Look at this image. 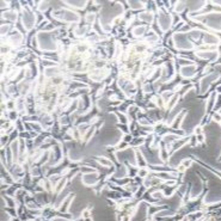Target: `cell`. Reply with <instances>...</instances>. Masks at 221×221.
<instances>
[{
	"instance_id": "cell-1",
	"label": "cell",
	"mask_w": 221,
	"mask_h": 221,
	"mask_svg": "<svg viewBox=\"0 0 221 221\" xmlns=\"http://www.w3.org/2000/svg\"><path fill=\"white\" fill-rule=\"evenodd\" d=\"M214 120H215L216 122H221V115H220V114H215V115H214Z\"/></svg>"
},
{
	"instance_id": "cell-2",
	"label": "cell",
	"mask_w": 221,
	"mask_h": 221,
	"mask_svg": "<svg viewBox=\"0 0 221 221\" xmlns=\"http://www.w3.org/2000/svg\"><path fill=\"white\" fill-rule=\"evenodd\" d=\"M201 133H202V128H201V127H197V128L195 129V134H197V135H200V134H201Z\"/></svg>"
},
{
	"instance_id": "cell-3",
	"label": "cell",
	"mask_w": 221,
	"mask_h": 221,
	"mask_svg": "<svg viewBox=\"0 0 221 221\" xmlns=\"http://www.w3.org/2000/svg\"><path fill=\"white\" fill-rule=\"evenodd\" d=\"M140 176H141V177L147 176V171H146V170H141V171H140Z\"/></svg>"
},
{
	"instance_id": "cell-4",
	"label": "cell",
	"mask_w": 221,
	"mask_h": 221,
	"mask_svg": "<svg viewBox=\"0 0 221 221\" xmlns=\"http://www.w3.org/2000/svg\"><path fill=\"white\" fill-rule=\"evenodd\" d=\"M197 139H198V141H200V142H202V141H203V140H205V136H203L202 134H200V135L197 136Z\"/></svg>"
},
{
	"instance_id": "cell-5",
	"label": "cell",
	"mask_w": 221,
	"mask_h": 221,
	"mask_svg": "<svg viewBox=\"0 0 221 221\" xmlns=\"http://www.w3.org/2000/svg\"><path fill=\"white\" fill-rule=\"evenodd\" d=\"M85 221H92V220H91L90 218H86V219H85Z\"/></svg>"
}]
</instances>
